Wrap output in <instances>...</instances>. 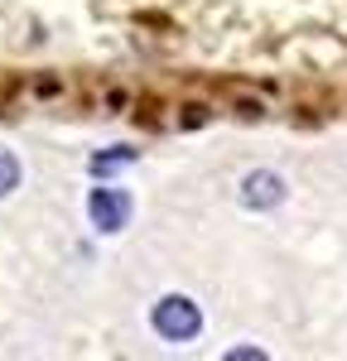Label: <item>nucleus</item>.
<instances>
[{
	"mask_svg": "<svg viewBox=\"0 0 347 361\" xmlns=\"http://www.w3.org/2000/svg\"><path fill=\"white\" fill-rule=\"evenodd\" d=\"M130 159H135V149H111V154H97V159H92V169H97V173H106V169L130 164Z\"/></svg>",
	"mask_w": 347,
	"mask_h": 361,
	"instance_id": "5",
	"label": "nucleus"
},
{
	"mask_svg": "<svg viewBox=\"0 0 347 361\" xmlns=\"http://www.w3.org/2000/svg\"><path fill=\"white\" fill-rule=\"evenodd\" d=\"M285 197V183H280V173H270V169H256L251 178H246V188H241V202L246 207H275Z\"/></svg>",
	"mask_w": 347,
	"mask_h": 361,
	"instance_id": "3",
	"label": "nucleus"
},
{
	"mask_svg": "<svg viewBox=\"0 0 347 361\" xmlns=\"http://www.w3.org/2000/svg\"><path fill=\"white\" fill-rule=\"evenodd\" d=\"M15 183H20V159H15L10 149H0V197L10 193Z\"/></svg>",
	"mask_w": 347,
	"mask_h": 361,
	"instance_id": "4",
	"label": "nucleus"
},
{
	"mask_svg": "<svg viewBox=\"0 0 347 361\" xmlns=\"http://www.w3.org/2000/svg\"><path fill=\"white\" fill-rule=\"evenodd\" d=\"M87 212H92V226L97 231H121L126 217H130V197L121 193V188H92Z\"/></svg>",
	"mask_w": 347,
	"mask_h": 361,
	"instance_id": "2",
	"label": "nucleus"
},
{
	"mask_svg": "<svg viewBox=\"0 0 347 361\" xmlns=\"http://www.w3.org/2000/svg\"><path fill=\"white\" fill-rule=\"evenodd\" d=\"M202 328V313L193 299H183V294H169V299H159L154 304V333L169 337V342H188V337H198Z\"/></svg>",
	"mask_w": 347,
	"mask_h": 361,
	"instance_id": "1",
	"label": "nucleus"
}]
</instances>
